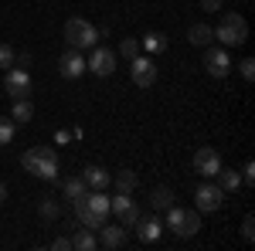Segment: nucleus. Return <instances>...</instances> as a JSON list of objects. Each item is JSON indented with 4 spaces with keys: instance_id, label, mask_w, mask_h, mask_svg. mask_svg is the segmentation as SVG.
<instances>
[{
    "instance_id": "nucleus-1",
    "label": "nucleus",
    "mask_w": 255,
    "mask_h": 251,
    "mask_svg": "<svg viewBox=\"0 0 255 251\" xmlns=\"http://www.w3.org/2000/svg\"><path fill=\"white\" fill-rule=\"evenodd\" d=\"M75 217H79L89 231H99V228L109 221V197L102 190L85 193L82 200H75Z\"/></svg>"
},
{
    "instance_id": "nucleus-2",
    "label": "nucleus",
    "mask_w": 255,
    "mask_h": 251,
    "mask_svg": "<svg viewBox=\"0 0 255 251\" xmlns=\"http://www.w3.org/2000/svg\"><path fill=\"white\" fill-rule=\"evenodd\" d=\"M20 167L31 176H41V180H55L58 176V153L51 146H31L27 153L20 156Z\"/></svg>"
},
{
    "instance_id": "nucleus-3",
    "label": "nucleus",
    "mask_w": 255,
    "mask_h": 251,
    "mask_svg": "<svg viewBox=\"0 0 255 251\" xmlns=\"http://www.w3.org/2000/svg\"><path fill=\"white\" fill-rule=\"evenodd\" d=\"M211 31H215V38L221 41L225 48H242V44L249 41V24H245V17L235 14V10H225V14H221V24L211 27Z\"/></svg>"
},
{
    "instance_id": "nucleus-4",
    "label": "nucleus",
    "mask_w": 255,
    "mask_h": 251,
    "mask_svg": "<svg viewBox=\"0 0 255 251\" xmlns=\"http://www.w3.org/2000/svg\"><path fill=\"white\" fill-rule=\"evenodd\" d=\"M163 228H170L180 241H187V238H194V234L201 231V211H187V207L170 204V207H167V224H163Z\"/></svg>"
},
{
    "instance_id": "nucleus-5",
    "label": "nucleus",
    "mask_w": 255,
    "mask_h": 251,
    "mask_svg": "<svg viewBox=\"0 0 255 251\" xmlns=\"http://www.w3.org/2000/svg\"><path fill=\"white\" fill-rule=\"evenodd\" d=\"M96 41H99V31L89 20H82V17L65 20V44H68V48L85 51V48H96Z\"/></svg>"
},
{
    "instance_id": "nucleus-6",
    "label": "nucleus",
    "mask_w": 255,
    "mask_h": 251,
    "mask_svg": "<svg viewBox=\"0 0 255 251\" xmlns=\"http://www.w3.org/2000/svg\"><path fill=\"white\" fill-rule=\"evenodd\" d=\"M109 214H116L119 224H123L126 231H129L139 217H143L139 207H136V200H129V193H116V197H109Z\"/></svg>"
},
{
    "instance_id": "nucleus-7",
    "label": "nucleus",
    "mask_w": 255,
    "mask_h": 251,
    "mask_svg": "<svg viewBox=\"0 0 255 251\" xmlns=\"http://www.w3.org/2000/svg\"><path fill=\"white\" fill-rule=\"evenodd\" d=\"M194 200H197V211L201 214H215V211H221V204H225V190L208 180V183H201L194 190Z\"/></svg>"
},
{
    "instance_id": "nucleus-8",
    "label": "nucleus",
    "mask_w": 255,
    "mask_h": 251,
    "mask_svg": "<svg viewBox=\"0 0 255 251\" xmlns=\"http://www.w3.org/2000/svg\"><path fill=\"white\" fill-rule=\"evenodd\" d=\"M85 72H92L96 78H109L116 72V51H109V48H92V58L85 61Z\"/></svg>"
},
{
    "instance_id": "nucleus-9",
    "label": "nucleus",
    "mask_w": 255,
    "mask_h": 251,
    "mask_svg": "<svg viewBox=\"0 0 255 251\" xmlns=\"http://www.w3.org/2000/svg\"><path fill=\"white\" fill-rule=\"evenodd\" d=\"M201 65H204V72H208L211 78H225L228 72H232L228 51H225V48H211V44L204 48V61H201Z\"/></svg>"
},
{
    "instance_id": "nucleus-10",
    "label": "nucleus",
    "mask_w": 255,
    "mask_h": 251,
    "mask_svg": "<svg viewBox=\"0 0 255 251\" xmlns=\"http://www.w3.org/2000/svg\"><path fill=\"white\" fill-rule=\"evenodd\" d=\"M3 88H7L10 98H31V75H27L24 68H7Z\"/></svg>"
},
{
    "instance_id": "nucleus-11",
    "label": "nucleus",
    "mask_w": 255,
    "mask_h": 251,
    "mask_svg": "<svg viewBox=\"0 0 255 251\" xmlns=\"http://www.w3.org/2000/svg\"><path fill=\"white\" fill-rule=\"evenodd\" d=\"M194 170L204 180H215V173L221 170V156H218V150H211V146H201L194 153Z\"/></svg>"
},
{
    "instance_id": "nucleus-12",
    "label": "nucleus",
    "mask_w": 255,
    "mask_h": 251,
    "mask_svg": "<svg viewBox=\"0 0 255 251\" xmlns=\"http://www.w3.org/2000/svg\"><path fill=\"white\" fill-rule=\"evenodd\" d=\"M129 72H133V85H139V88H150L153 82H157V65L150 58H133L129 61Z\"/></svg>"
},
{
    "instance_id": "nucleus-13",
    "label": "nucleus",
    "mask_w": 255,
    "mask_h": 251,
    "mask_svg": "<svg viewBox=\"0 0 255 251\" xmlns=\"http://www.w3.org/2000/svg\"><path fill=\"white\" fill-rule=\"evenodd\" d=\"M96 234H99V245L109 248V251H116V248L126 245V228H123V224H109V221H106Z\"/></svg>"
},
{
    "instance_id": "nucleus-14",
    "label": "nucleus",
    "mask_w": 255,
    "mask_h": 251,
    "mask_svg": "<svg viewBox=\"0 0 255 251\" xmlns=\"http://www.w3.org/2000/svg\"><path fill=\"white\" fill-rule=\"evenodd\" d=\"M58 72H61V78H79V75H85V58H82L75 48H68V51L58 58Z\"/></svg>"
},
{
    "instance_id": "nucleus-15",
    "label": "nucleus",
    "mask_w": 255,
    "mask_h": 251,
    "mask_svg": "<svg viewBox=\"0 0 255 251\" xmlns=\"http://www.w3.org/2000/svg\"><path fill=\"white\" fill-rule=\"evenodd\" d=\"M82 180H85V187H89V190H106V187L113 183V173H109L106 167H85Z\"/></svg>"
},
{
    "instance_id": "nucleus-16",
    "label": "nucleus",
    "mask_w": 255,
    "mask_h": 251,
    "mask_svg": "<svg viewBox=\"0 0 255 251\" xmlns=\"http://www.w3.org/2000/svg\"><path fill=\"white\" fill-rule=\"evenodd\" d=\"M133 228H136L139 241H146V245H150V241H157V238H160V231H163V221L153 214V217H139Z\"/></svg>"
},
{
    "instance_id": "nucleus-17",
    "label": "nucleus",
    "mask_w": 255,
    "mask_h": 251,
    "mask_svg": "<svg viewBox=\"0 0 255 251\" xmlns=\"http://www.w3.org/2000/svg\"><path fill=\"white\" fill-rule=\"evenodd\" d=\"M211 38H215V31H211V24H204V20H197V24H191V27H187V41H191V44H197V48H208V44H211Z\"/></svg>"
},
{
    "instance_id": "nucleus-18",
    "label": "nucleus",
    "mask_w": 255,
    "mask_h": 251,
    "mask_svg": "<svg viewBox=\"0 0 255 251\" xmlns=\"http://www.w3.org/2000/svg\"><path fill=\"white\" fill-rule=\"evenodd\" d=\"M143 48H146L150 55H163V51L170 48V38H167L163 31H150V34H143Z\"/></svg>"
},
{
    "instance_id": "nucleus-19",
    "label": "nucleus",
    "mask_w": 255,
    "mask_h": 251,
    "mask_svg": "<svg viewBox=\"0 0 255 251\" xmlns=\"http://www.w3.org/2000/svg\"><path fill=\"white\" fill-rule=\"evenodd\" d=\"M215 180H218V187H221L225 193H235L238 187H242V173H235V170H225V167L215 173Z\"/></svg>"
},
{
    "instance_id": "nucleus-20",
    "label": "nucleus",
    "mask_w": 255,
    "mask_h": 251,
    "mask_svg": "<svg viewBox=\"0 0 255 251\" xmlns=\"http://www.w3.org/2000/svg\"><path fill=\"white\" fill-rule=\"evenodd\" d=\"M139 183V176L133 173V170H119V173H113V187H116L119 193H133Z\"/></svg>"
},
{
    "instance_id": "nucleus-21",
    "label": "nucleus",
    "mask_w": 255,
    "mask_h": 251,
    "mask_svg": "<svg viewBox=\"0 0 255 251\" xmlns=\"http://www.w3.org/2000/svg\"><path fill=\"white\" fill-rule=\"evenodd\" d=\"M72 248H79V251H96V248H99L96 231H89V228L75 231V234H72Z\"/></svg>"
},
{
    "instance_id": "nucleus-22",
    "label": "nucleus",
    "mask_w": 255,
    "mask_h": 251,
    "mask_svg": "<svg viewBox=\"0 0 255 251\" xmlns=\"http://www.w3.org/2000/svg\"><path fill=\"white\" fill-rule=\"evenodd\" d=\"M174 200L177 197H174L170 187H153V193H150V207H153V211H167Z\"/></svg>"
},
{
    "instance_id": "nucleus-23",
    "label": "nucleus",
    "mask_w": 255,
    "mask_h": 251,
    "mask_svg": "<svg viewBox=\"0 0 255 251\" xmlns=\"http://www.w3.org/2000/svg\"><path fill=\"white\" fill-rule=\"evenodd\" d=\"M10 119H17V122H31V119H34V102H31V98H14Z\"/></svg>"
},
{
    "instance_id": "nucleus-24",
    "label": "nucleus",
    "mask_w": 255,
    "mask_h": 251,
    "mask_svg": "<svg viewBox=\"0 0 255 251\" xmlns=\"http://www.w3.org/2000/svg\"><path fill=\"white\" fill-rule=\"evenodd\" d=\"M85 193H89V187H85V180H82V176H72V180H65V197H68L72 204H75V200H82Z\"/></svg>"
},
{
    "instance_id": "nucleus-25",
    "label": "nucleus",
    "mask_w": 255,
    "mask_h": 251,
    "mask_svg": "<svg viewBox=\"0 0 255 251\" xmlns=\"http://www.w3.org/2000/svg\"><path fill=\"white\" fill-rule=\"evenodd\" d=\"M14 136H17L14 119H10V116H0V146H10V143H14Z\"/></svg>"
},
{
    "instance_id": "nucleus-26",
    "label": "nucleus",
    "mask_w": 255,
    "mask_h": 251,
    "mask_svg": "<svg viewBox=\"0 0 255 251\" xmlns=\"http://www.w3.org/2000/svg\"><path fill=\"white\" fill-rule=\"evenodd\" d=\"M14 65H17V51H14L7 41H0V68L7 72V68H14Z\"/></svg>"
},
{
    "instance_id": "nucleus-27",
    "label": "nucleus",
    "mask_w": 255,
    "mask_h": 251,
    "mask_svg": "<svg viewBox=\"0 0 255 251\" xmlns=\"http://www.w3.org/2000/svg\"><path fill=\"white\" fill-rule=\"evenodd\" d=\"M38 214H41V217H44V221H55V217H58V214H61V207H58V204H55V200H48V197H44V200H41V204H38Z\"/></svg>"
},
{
    "instance_id": "nucleus-28",
    "label": "nucleus",
    "mask_w": 255,
    "mask_h": 251,
    "mask_svg": "<svg viewBox=\"0 0 255 251\" xmlns=\"http://www.w3.org/2000/svg\"><path fill=\"white\" fill-rule=\"evenodd\" d=\"M119 55L126 61H133L139 55V41H133V38H123V44H119Z\"/></svg>"
},
{
    "instance_id": "nucleus-29",
    "label": "nucleus",
    "mask_w": 255,
    "mask_h": 251,
    "mask_svg": "<svg viewBox=\"0 0 255 251\" xmlns=\"http://www.w3.org/2000/svg\"><path fill=\"white\" fill-rule=\"evenodd\" d=\"M242 241H245V245L255 241V217L252 214H245V221H242Z\"/></svg>"
},
{
    "instance_id": "nucleus-30",
    "label": "nucleus",
    "mask_w": 255,
    "mask_h": 251,
    "mask_svg": "<svg viewBox=\"0 0 255 251\" xmlns=\"http://www.w3.org/2000/svg\"><path fill=\"white\" fill-rule=\"evenodd\" d=\"M238 72H242L245 82H252V78H255V61L252 58H242V61H238Z\"/></svg>"
},
{
    "instance_id": "nucleus-31",
    "label": "nucleus",
    "mask_w": 255,
    "mask_h": 251,
    "mask_svg": "<svg viewBox=\"0 0 255 251\" xmlns=\"http://www.w3.org/2000/svg\"><path fill=\"white\" fill-rule=\"evenodd\" d=\"M242 183H255V163H252V160L242 167Z\"/></svg>"
},
{
    "instance_id": "nucleus-32",
    "label": "nucleus",
    "mask_w": 255,
    "mask_h": 251,
    "mask_svg": "<svg viewBox=\"0 0 255 251\" xmlns=\"http://www.w3.org/2000/svg\"><path fill=\"white\" fill-rule=\"evenodd\" d=\"M51 248H55V251H68V248H72V238H55Z\"/></svg>"
},
{
    "instance_id": "nucleus-33",
    "label": "nucleus",
    "mask_w": 255,
    "mask_h": 251,
    "mask_svg": "<svg viewBox=\"0 0 255 251\" xmlns=\"http://www.w3.org/2000/svg\"><path fill=\"white\" fill-rule=\"evenodd\" d=\"M201 7H204L208 14H215V10H221V0H201Z\"/></svg>"
},
{
    "instance_id": "nucleus-34",
    "label": "nucleus",
    "mask_w": 255,
    "mask_h": 251,
    "mask_svg": "<svg viewBox=\"0 0 255 251\" xmlns=\"http://www.w3.org/2000/svg\"><path fill=\"white\" fill-rule=\"evenodd\" d=\"M3 200H7V187L0 183V204H3Z\"/></svg>"
}]
</instances>
